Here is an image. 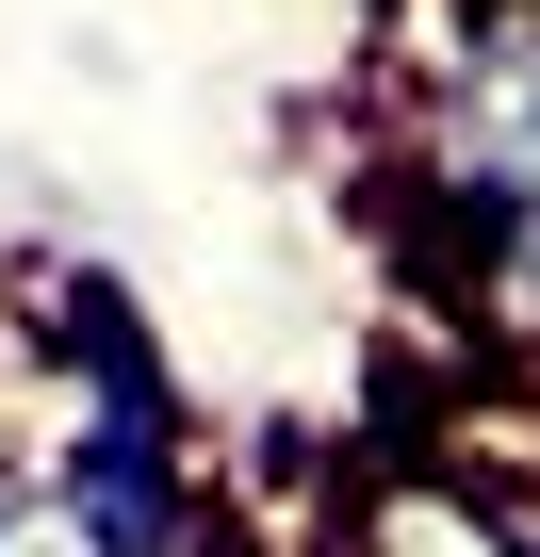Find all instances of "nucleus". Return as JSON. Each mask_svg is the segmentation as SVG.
<instances>
[{
  "instance_id": "1",
  "label": "nucleus",
  "mask_w": 540,
  "mask_h": 557,
  "mask_svg": "<svg viewBox=\"0 0 540 557\" xmlns=\"http://www.w3.org/2000/svg\"><path fill=\"white\" fill-rule=\"evenodd\" d=\"M328 557H540V541H524L475 475H377V492L344 508V541H328Z\"/></svg>"
}]
</instances>
